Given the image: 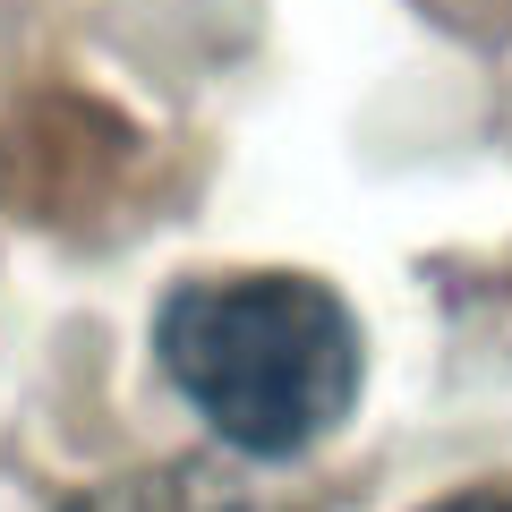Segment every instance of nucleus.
Masks as SVG:
<instances>
[{"label":"nucleus","instance_id":"7ed1b4c3","mask_svg":"<svg viewBox=\"0 0 512 512\" xmlns=\"http://www.w3.org/2000/svg\"><path fill=\"white\" fill-rule=\"evenodd\" d=\"M427 512H512V487H453V495H436Z\"/></svg>","mask_w":512,"mask_h":512},{"label":"nucleus","instance_id":"f03ea898","mask_svg":"<svg viewBox=\"0 0 512 512\" xmlns=\"http://www.w3.org/2000/svg\"><path fill=\"white\" fill-rule=\"evenodd\" d=\"M60 512H299L291 495H274L265 478L231 470V461H137V470L94 478L86 495H69Z\"/></svg>","mask_w":512,"mask_h":512},{"label":"nucleus","instance_id":"f257e3e1","mask_svg":"<svg viewBox=\"0 0 512 512\" xmlns=\"http://www.w3.org/2000/svg\"><path fill=\"white\" fill-rule=\"evenodd\" d=\"M154 367L231 461L282 470L359 410L367 342L350 299L316 274H188L154 308Z\"/></svg>","mask_w":512,"mask_h":512}]
</instances>
